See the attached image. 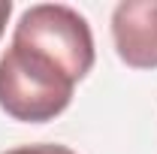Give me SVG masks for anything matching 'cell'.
Returning a JSON list of instances; mask_svg holds the SVG:
<instances>
[{
    "label": "cell",
    "instance_id": "obj_2",
    "mask_svg": "<svg viewBox=\"0 0 157 154\" xmlns=\"http://www.w3.org/2000/svg\"><path fill=\"white\" fill-rule=\"evenodd\" d=\"M12 42L55 60L73 82H82L94 67V33L85 15L63 3H36L24 9Z\"/></svg>",
    "mask_w": 157,
    "mask_h": 154
},
{
    "label": "cell",
    "instance_id": "obj_5",
    "mask_svg": "<svg viewBox=\"0 0 157 154\" xmlns=\"http://www.w3.org/2000/svg\"><path fill=\"white\" fill-rule=\"evenodd\" d=\"M9 12H12V0H0V37H3V30H6Z\"/></svg>",
    "mask_w": 157,
    "mask_h": 154
},
{
    "label": "cell",
    "instance_id": "obj_3",
    "mask_svg": "<svg viewBox=\"0 0 157 154\" xmlns=\"http://www.w3.org/2000/svg\"><path fill=\"white\" fill-rule=\"evenodd\" d=\"M115 52L127 67H157V0H121L112 12Z\"/></svg>",
    "mask_w": 157,
    "mask_h": 154
},
{
    "label": "cell",
    "instance_id": "obj_1",
    "mask_svg": "<svg viewBox=\"0 0 157 154\" xmlns=\"http://www.w3.org/2000/svg\"><path fill=\"white\" fill-rule=\"evenodd\" d=\"M76 82L55 60L24 45H9L0 58V109L15 121L42 124L58 118L73 100Z\"/></svg>",
    "mask_w": 157,
    "mask_h": 154
},
{
    "label": "cell",
    "instance_id": "obj_4",
    "mask_svg": "<svg viewBox=\"0 0 157 154\" xmlns=\"http://www.w3.org/2000/svg\"><path fill=\"white\" fill-rule=\"evenodd\" d=\"M3 154H76L67 145H52V142H39V145H18V148H9Z\"/></svg>",
    "mask_w": 157,
    "mask_h": 154
}]
</instances>
